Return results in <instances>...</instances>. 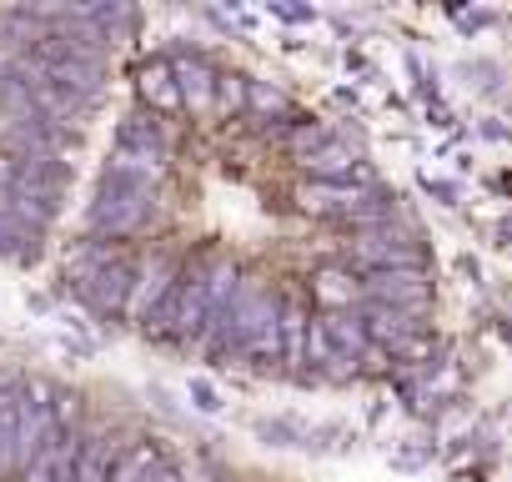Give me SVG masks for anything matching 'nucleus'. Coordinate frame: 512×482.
<instances>
[{
  "label": "nucleus",
  "mask_w": 512,
  "mask_h": 482,
  "mask_svg": "<svg viewBox=\"0 0 512 482\" xmlns=\"http://www.w3.org/2000/svg\"><path fill=\"white\" fill-rule=\"evenodd\" d=\"M156 216V186L151 181H131V176H111L101 181L96 201H91V231L101 236H131Z\"/></svg>",
  "instance_id": "nucleus-1"
},
{
  "label": "nucleus",
  "mask_w": 512,
  "mask_h": 482,
  "mask_svg": "<svg viewBox=\"0 0 512 482\" xmlns=\"http://www.w3.org/2000/svg\"><path fill=\"white\" fill-rule=\"evenodd\" d=\"M347 267H357L362 277L397 272V267H422V247L402 226H377V231H362L357 241H347Z\"/></svg>",
  "instance_id": "nucleus-2"
},
{
  "label": "nucleus",
  "mask_w": 512,
  "mask_h": 482,
  "mask_svg": "<svg viewBox=\"0 0 512 482\" xmlns=\"http://www.w3.org/2000/svg\"><path fill=\"white\" fill-rule=\"evenodd\" d=\"M362 302H377V307H402V312H417V317H427L432 282H427V272H422V267L372 272V277H362Z\"/></svg>",
  "instance_id": "nucleus-3"
},
{
  "label": "nucleus",
  "mask_w": 512,
  "mask_h": 482,
  "mask_svg": "<svg viewBox=\"0 0 512 482\" xmlns=\"http://www.w3.org/2000/svg\"><path fill=\"white\" fill-rule=\"evenodd\" d=\"M176 277H181V272H176V267H171L166 257H146V262L136 267V277H131V297H126V317L146 327V322L156 317V307H161V302L171 297V287H176Z\"/></svg>",
  "instance_id": "nucleus-4"
},
{
  "label": "nucleus",
  "mask_w": 512,
  "mask_h": 482,
  "mask_svg": "<svg viewBox=\"0 0 512 482\" xmlns=\"http://www.w3.org/2000/svg\"><path fill=\"white\" fill-rule=\"evenodd\" d=\"M131 277H136V267H131V262H121V257H111L101 272H91L86 282H76V292H81V302H86L91 312H101V317H116V312H126Z\"/></svg>",
  "instance_id": "nucleus-5"
},
{
  "label": "nucleus",
  "mask_w": 512,
  "mask_h": 482,
  "mask_svg": "<svg viewBox=\"0 0 512 482\" xmlns=\"http://www.w3.org/2000/svg\"><path fill=\"white\" fill-rule=\"evenodd\" d=\"M372 191L367 186H357V181H307L302 191H297V206L307 211V216H332V221H347L362 201H367Z\"/></svg>",
  "instance_id": "nucleus-6"
},
{
  "label": "nucleus",
  "mask_w": 512,
  "mask_h": 482,
  "mask_svg": "<svg viewBox=\"0 0 512 482\" xmlns=\"http://www.w3.org/2000/svg\"><path fill=\"white\" fill-rule=\"evenodd\" d=\"M362 317V327H367V337L372 342H382L387 352L397 347V342H407V337H422V317L417 312H402V307H377V302H367V312H357Z\"/></svg>",
  "instance_id": "nucleus-7"
},
{
  "label": "nucleus",
  "mask_w": 512,
  "mask_h": 482,
  "mask_svg": "<svg viewBox=\"0 0 512 482\" xmlns=\"http://www.w3.org/2000/svg\"><path fill=\"white\" fill-rule=\"evenodd\" d=\"M171 76H176L181 106H191V111H206V106H211V96H216V71H211L201 56H181V61H171Z\"/></svg>",
  "instance_id": "nucleus-8"
},
{
  "label": "nucleus",
  "mask_w": 512,
  "mask_h": 482,
  "mask_svg": "<svg viewBox=\"0 0 512 482\" xmlns=\"http://www.w3.org/2000/svg\"><path fill=\"white\" fill-rule=\"evenodd\" d=\"M357 146H347V141H327V146H317L312 156H302V166L312 171V181H347L352 171H357Z\"/></svg>",
  "instance_id": "nucleus-9"
},
{
  "label": "nucleus",
  "mask_w": 512,
  "mask_h": 482,
  "mask_svg": "<svg viewBox=\"0 0 512 482\" xmlns=\"http://www.w3.org/2000/svg\"><path fill=\"white\" fill-rule=\"evenodd\" d=\"M322 327H327L332 347H337L347 362H362V357L372 352V337H367V327H362V317H357V312H327V317H322Z\"/></svg>",
  "instance_id": "nucleus-10"
},
{
  "label": "nucleus",
  "mask_w": 512,
  "mask_h": 482,
  "mask_svg": "<svg viewBox=\"0 0 512 482\" xmlns=\"http://www.w3.org/2000/svg\"><path fill=\"white\" fill-rule=\"evenodd\" d=\"M0 257L6 262H36L41 257V231L36 226H26L21 216H11V211H0Z\"/></svg>",
  "instance_id": "nucleus-11"
},
{
  "label": "nucleus",
  "mask_w": 512,
  "mask_h": 482,
  "mask_svg": "<svg viewBox=\"0 0 512 482\" xmlns=\"http://www.w3.org/2000/svg\"><path fill=\"white\" fill-rule=\"evenodd\" d=\"M312 292H317L332 312H352V307L362 302V282H357L352 272H342V267H322V272L312 277Z\"/></svg>",
  "instance_id": "nucleus-12"
},
{
  "label": "nucleus",
  "mask_w": 512,
  "mask_h": 482,
  "mask_svg": "<svg viewBox=\"0 0 512 482\" xmlns=\"http://www.w3.org/2000/svg\"><path fill=\"white\" fill-rule=\"evenodd\" d=\"M141 96H146L156 111H176V106H181V91H176V76H171L166 61L141 66Z\"/></svg>",
  "instance_id": "nucleus-13"
},
{
  "label": "nucleus",
  "mask_w": 512,
  "mask_h": 482,
  "mask_svg": "<svg viewBox=\"0 0 512 482\" xmlns=\"http://www.w3.org/2000/svg\"><path fill=\"white\" fill-rule=\"evenodd\" d=\"M161 161L166 151H131V146H116L111 156V176H131V181H161Z\"/></svg>",
  "instance_id": "nucleus-14"
},
{
  "label": "nucleus",
  "mask_w": 512,
  "mask_h": 482,
  "mask_svg": "<svg viewBox=\"0 0 512 482\" xmlns=\"http://www.w3.org/2000/svg\"><path fill=\"white\" fill-rule=\"evenodd\" d=\"M161 467V452L151 447V442H136L131 452H121L116 457V467H111V482H151V472Z\"/></svg>",
  "instance_id": "nucleus-15"
},
{
  "label": "nucleus",
  "mask_w": 512,
  "mask_h": 482,
  "mask_svg": "<svg viewBox=\"0 0 512 482\" xmlns=\"http://www.w3.org/2000/svg\"><path fill=\"white\" fill-rule=\"evenodd\" d=\"M307 312L302 307H282V362L287 367H302L307 362Z\"/></svg>",
  "instance_id": "nucleus-16"
},
{
  "label": "nucleus",
  "mask_w": 512,
  "mask_h": 482,
  "mask_svg": "<svg viewBox=\"0 0 512 482\" xmlns=\"http://www.w3.org/2000/svg\"><path fill=\"white\" fill-rule=\"evenodd\" d=\"M116 146H131V151H166V146H161V131H156V126H146L141 116L121 121V131H116Z\"/></svg>",
  "instance_id": "nucleus-17"
},
{
  "label": "nucleus",
  "mask_w": 512,
  "mask_h": 482,
  "mask_svg": "<svg viewBox=\"0 0 512 482\" xmlns=\"http://www.w3.org/2000/svg\"><path fill=\"white\" fill-rule=\"evenodd\" d=\"M246 106L256 116H287V96L277 86H262V81H246Z\"/></svg>",
  "instance_id": "nucleus-18"
},
{
  "label": "nucleus",
  "mask_w": 512,
  "mask_h": 482,
  "mask_svg": "<svg viewBox=\"0 0 512 482\" xmlns=\"http://www.w3.org/2000/svg\"><path fill=\"white\" fill-rule=\"evenodd\" d=\"M287 141H292V151H297V156H312L317 146H327V141H332V131L312 121V126H292V131H287Z\"/></svg>",
  "instance_id": "nucleus-19"
},
{
  "label": "nucleus",
  "mask_w": 512,
  "mask_h": 482,
  "mask_svg": "<svg viewBox=\"0 0 512 482\" xmlns=\"http://www.w3.org/2000/svg\"><path fill=\"white\" fill-rule=\"evenodd\" d=\"M216 106L221 111H241L246 106V76H216Z\"/></svg>",
  "instance_id": "nucleus-20"
},
{
  "label": "nucleus",
  "mask_w": 512,
  "mask_h": 482,
  "mask_svg": "<svg viewBox=\"0 0 512 482\" xmlns=\"http://www.w3.org/2000/svg\"><path fill=\"white\" fill-rule=\"evenodd\" d=\"M56 462H61V437H56V442L26 467V482H51V477H56Z\"/></svg>",
  "instance_id": "nucleus-21"
},
{
  "label": "nucleus",
  "mask_w": 512,
  "mask_h": 482,
  "mask_svg": "<svg viewBox=\"0 0 512 482\" xmlns=\"http://www.w3.org/2000/svg\"><path fill=\"white\" fill-rule=\"evenodd\" d=\"M191 402H196L201 412H221V397H216V387H206V382H191Z\"/></svg>",
  "instance_id": "nucleus-22"
},
{
  "label": "nucleus",
  "mask_w": 512,
  "mask_h": 482,
  "mask_svg": "<svg viewBox=\"0 0 512 482\" xmlns=\"http://www.w3.org/2000/svg\"><path fill=\"white\" fill-rule=\"evenodd\" d=\"M256 432H262V437H272L277 447H292V442H297V432H292L287 422H262V427H256Z\"/></svg>",
  "instance_id": "nucleus-23"
},
{
  "label": "nucleus",
  "mask_w": 512,
  "mask_h": 482,
  "mask_svg": "<svg viewBox=\"0 0 512 482\" xmlns=\"http://www.w3.org/2000/svg\"><path fill=\"white\" fill-rule=\"evenodd\" d=\"M151 482H186V477H181V467H171V462H161V467L151 472Z\"/></svg>",
  "instance_id": "nucleus-24"
},
{
  "label": "nucleus",
  "mask_w": 512,
  "mask_h": 482,
  "mask_svg": "<svg viewBox=\"0 0 512 482\" xmlns=\"http://www.w3.org/2000/svg\"><path fill=\"white\" fill-rule=\"evenodd\" d=\"M277 16H282V21H312L307 6H277Z\"/></svg>",
  "instance_id": "nucleus-25"
}]
</instances>
